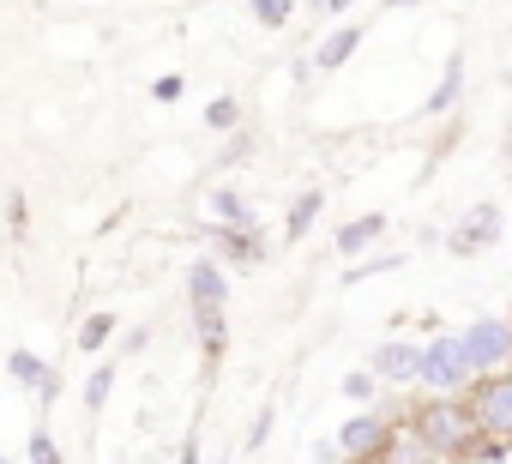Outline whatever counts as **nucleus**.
I'll return each instance as SVG.
<instances>
[{"label": "nucleus", "instance_id": "obj_1", "mask_svg": "<svg viewBox=\"0 0 512 464\" xmlns=\"http://www.w3.org/2000/svg\"><path fill=\"white\" fill-rule=\"evenodd\" d=\"M416 440H428L440 458H464L482 434H476V416H470V404L464 398H422L416 410H410V422H404Z\"/></svg>", "mask_w": 512, "mask_h": 464}, {"label": "nucleus", "instance_id": "obj_2", "mask_svg": "<svg viewBox=\"0 0 512 464\" xmlns=\"http://www.w3.org/2000/svg\"><path fill=\"white\" fill-rule=\"evenodd\" d=\"M452 338H458V350H464L470 380H488V374H506V368H512V320L482 314V320H470V326L452 332Z\"/></svg>", "mask_w": 512, "mask_h": 464}, {"label": "nucleus", "instance_id": "obj_3", "mask_svg": "<svg viewBox=\"0 0 512 464\" xmlns=\"http://www.w3.org/2000/svg\"><path fill=\"white\" fill-rule=\"evenodd\" d=\"M416 386H428V398H458V392H470V386H476V380H470V368H464V350H458V338H452V332H434V338L422 344Z\"/></svg>", "mask_w": 512, "mask_h": 464}, {"label": "nucleus", "instance_id": "obj_4", "mask_svg": "<svg viewBox=\"0 0 512 464\" xmlns=\"http://www.w3.org/2000/svg\"><path fill=\"white\" fill-rule=\"evenodd\" d=\"M392 410H356V416H344L338 422V458L344 464H380V452H386V440H392Z\"/></svg>", "mask_w": 512, "mask_h": 464}, {"label": "nucleus", "instance_id": "obj_5", "mask_svg": "<svg viewBox=\"0 0 512 464\" xmlns=\"http://www.w3.org/2000/svg\"><path fill=\"white\" fill-rule=\"evenodd\" d=\"M470 416H476V434H488V440H512V368L476 380V392H470Z\"/></svg>", "mask_w": 512, "mask_h": 464}, {"label": "nucleus", "instance_id": "obj_6", "mask_svg": "<svg viewBox=\"0 0 512 464\" xmlns=\"http://www.w3.org/2000/svg\"><path fill=\"white\" fill-rule=\"evenodd\" d=\"M187 308L193 314H223L229 308V272H223V260H211V254H199V260H187Z\"/></svg>", "mask_w": 512, "mask_h": 464}, {"label": "nucleus", "instance_id": "obj_7", "mask_svg": "<svg viewBox=\"0 0 512 464\" xmlns=\"http://www.w3.org/2000/svg\"><path fill=\"white\" fill-rule=\"evenodd\" d=\"M416 362H422V344H410V338H386V344H374L368 374H374L380 386H416Z\"/></svg>", "mask_w": 512, "mask_h": 464}, {"label": "nucleus", "instance_id": "obj_8", "mask_svg": "<svg viewBox=\"0 0 512 464\" xmlns=\"http://www.w3.org/2000/svg\"><path fill=\"white\" fill-rule=\"evenodd\" d=\"M7 380H13L19 392H37V398H43V410L61 398V374H55L37 350H25V344H19V350H7Z\"/></svg>", "mask_w": 512, "mask_h": 464}, {"label": "nucleus", "instance_id": "obj_9", "mask_svg": "<svg viewBox=\"0 0 512 464\" xmlns=\"http://www.w3.org/2000/svg\"><path fill=\"white\" fill-rule=\"evenodd\" d=\"M500 229H506V211H500V205H476V211H464V223L446 236V248L470 260L476 248H494V242H500Z\"/></svg>", "mask_w": 512, "mask_h": 464}, {"label": "nucleus", "instance_id": "obj_10", "mask_svg": "<svg viewBox=\"0 0 512 464\" xmlns=\"http://www.w3.org/2000/svg\"><path fill=\"white\" fill-rule=\"evenodd\" d=\"M205 217H211V229H260V211H253V199L241 193V187H211L205 193Z\"/></svg>", "mask_w": 512, "mask_h": 464}, {"label": "nucleus", "instance_id": "obj_11", "mask_svg": "<svg viewBox=\"0 0 512 464\" xmlns=\"http://www.w3.org/2000/svg\"><path fill=\"white\" fill-rule=\"evenodd\" d=\"M211 248H217V260H229V266H241V272L266 266V242H260V229H211Z\"/></svg>", "mask_w": 512, "mask_h": 464}, {"label": "nucleus", "instance_id": "obj_12", "mask_svg": "<svg viewBox=\"0 0 512 464\" xmlns=\"http://www.w3.org/2000/svg\"><path fill=\"white\" fill-rule=\"evenodd\" d=\"M386 236V211H368V217H350L338 236H332V254L338 260H356V254H368L374 242Z\"/></svg>", "mask_w": 512, "mask_h": 464}, {"label": "nucleus", "instance_id": "obj_13", "mask_svg": "<svg viewBox=\"0 0 512 464\" xmlns=\"http://www.w3.org/2000/svg\"><path fill=\"white\" fill-rule=\"evenodd\" d=\"M356 49H362V25H338V31L320 37V49L308 55V67H314V73H338Z\"/></svg>", "mask_w": 512, "mask_h": 464}, {"label": "nucleus", "instance_id": "obj_14", "mask_svg": "<svg viewBox=\"0 0 512 464\" xmlns=\"http://www.w3.org/2000/svg\"><path fill=\"white\" fill-rule=\"evenodd\" d=\"M115 332H121V314H115V308H91V314L73 326V350H79V356H103V344H109Z\"/></svg>", "mask_w": 512, "mask_h": 464}, {"label": "nucleus", "instance_id": "obj_15", "mask_svg": "<svg viewBox=\"0 0 512 464\" xmlns=\"http://www.w3.org/2000/svg\"><path fill=\"white\" fill-rule=\"evenodd\" d=\"M320 211H326V193H320V187H302V193L290 199V211H284V242H290V248L320 223Z\"/></svg>", "mask_w": 512, "mask_h": 464}, {"label": "nucleus", "instance_id": "obj_16", "mask_svg": "<svg viewBox=\"0 0 512 464\" xmlns=\"http://www.w3.org/2000/svg\"><path fill=\"white\" fill-rule=\"evenodd\" d=\"M380 464H446V458L398 422V428H392V440H386V452H380Z\"/></svg>", "mask_w": 512, "mask_h": 464}, {"label": "nucleus", "instance_id": "obj_17", "mask_svg": "<svg viewBox=\"0 0 512 464\" xmlns=\"http://www.w3.org/2000/svg\"><path fill=\"white\" fill-rule=\"evenodd\" d=\"M458 97H464V61L452 55V61H446V73H440V85L428 91V103H422V115H446V109H452Z\"/></svg>", "mask_w": 512, "mask_h": 464}, {"label": "nucleus", "instance_id": "obj_18", "mask_svg": "<svg viewBox=\"0 0 512 464\" xmlns=\"http://www.w3.org/2000/svg\"><path fill=\"white\" fill-rule=\"evenodd\" d=\"M410 266V254H374V260H362V266H344V290H356V284H368V278H380V272H404Z\"/></svg>", "mask_w": 512, "mask_h": 464}, {"label": "nucleus", "instance_id": "obj_19", "mask_svg": "<svg viewBox=\"0 0 512 464\" xmlns=\"http://www.w3.org/2000/svg\"><path fill=\"white\" fill-rule=\"evenodd\" d=\"M115 374H121L115 362H97V368L85 374V410H91V416H97V410L115 398Z\"/></svg>", "mask_w": 512, "mask_h": 464}, {"label": "nucleus", "instance_id": "obj_20", "mask_svg": "<svg viewBox=\"0 0 512 464\" xmlns=\"http://www.w3.org/2000/svg\"><path fill=\"white\" fill-rule=\"evenodd\" d=\"M25 464H67V452H61V440L37 422L31 434H25Z\"/></svg>", "mask_w": 512, "mask_h": 464}, {"label": "nucleus", "instance_id": "obj_21", "mask_svg": "<svg viewBox=\"0 0 512 464\" xmlns=\"http://www.w3.org/2000/svg\"><path fill=\"white\" fill-rule=\"evenodd\" d=\"M247 13H253V25H266V31H284V25L296 19V0H247Z\"/></svg>", "mask_w": 512, "mask_h": 464}, {"label": "nucleus", "instance_id": "obj_22", "mask_svg": "<svg viewBox=\"0 0 512 464\" xmlns=\"http://www.w3.org/2000/svg\"><path fill=\"white\" fill-rule=\"evenodd\" d=\"M205 127H211V133H241V103H235L229 91L211 97V103H205Z\"/></svg>", "mask_w": 512, "mask_h": 464}, {"label": "nucleus", "instance_id": "obj_23", "mask_svg": "<svg viewBox=\"0 0 512 464\" xmlns=\"http://www.w3.org/2000/svg\"><path fill=\"white\" fill-rule=\"evenodd\" d=\"M338 392H344L350 404H362V410H374V398H380V380H374L368 368H350V374L338 380Z\"/></svg>", "mask_w": 512, "mask_h": 464}, {"label": "nucleus", "instance_id": "obj_24", "mask_svg": "<svg viewBox=\"0 0 512 464\" xmlns=\"http://www.w3.org/2000/svg\"><path fill=\"white\" fill-rule=\"evenodd\" d=\"M272 428H278V410H272V404H260V416H253V428H247V440H241V452H260V446L272 440Z\"/></svg>", "mask_w": 512, "mask_h": 464}, {"label": "nucleus", "instance_id": "obj_25", "mask_svg": "<svg viewBox=\"0 0 512 464\" xmlns=\"http://www.w3.org/2000/svg\"><path fill=\"white\" fill-rule=\"evenodd\" d=\"M253 157V133H229V145L217 151V169H235V163H247Z\"/></svg>", "mask_w": 512, "mask_h": 464}, {"label": "nucleus", "instance_id": "obj_26", "mask_svg": "<svg viewBox=\"0 0 512 464\" xmlns=\"http://www.w3.org/2000/svg\"><path fill=\"white\" fill-rule=\"evenodd\" d=\"M7 229H13V236H25V229H31V205H25V193H7Z\"/></svg>", "mask_w": 512, "mask_h": 464}, {"label": "nucleus", "instance_id": "obj_27", "mask_svg": "<svg viewBox=\"0 0 512 464\" xmlns=\"http://www.w3.org/2000/svg\"><path fill=\"white\" fill-rule=\"evenodd\" d=\"M181 91H187V79H181V73H163V79H151V97H157V103H181Z\"/></svg>", "mask_w": 512, "mask_h": 464}, {"label": "nucleus", "instance_id": "obj_28", "mask_svg": "<svg viewBox=\"0 0 512 464\" xmlns=\"http://www.w3.org/2000/svg\"><path fill=\"white\" fill-rule=\"evenodd\" d=\"M145 344H151V326H133V332H127V338H121V356H139V350H145Z\"/></svg>", "mask_w": 512, "mask_h": 464}, {"label": "nucleus", "instance_id": "obj_29", "mask_svg": "<svg viewBox=\"0 0 512 464\" xmlns=\"http://www.w3.org/2000/svg\"><path fill=\"white\" fill-rule=\"evenodd\" d=\"M314 464H344V458H338V440H332V434H326V440H314Z\"/></svg>", "mask_w": 512, "mask_h": 464}, {"label": "nucleus", "instance_id": "obj_30", "mask_svg": "<svg viewBox=\"0 0 512 464\" xmlns=\"http://www.w3.org/2000/svg\"><path fill=\"white\" fill-rule=\"evenodd\" d=\"M175 464H205V458H199V434L181 440V458H175Z\"/></svg>", "mask_w": 512, "mask_h": 464}, {"label": "nucleus", "instance_id": "obj_31", "mask_svg": "<svg viewBox=\"0 0 512 464\" xmlns=\"http://www.w3.org/2000/svg\"><path fill=\"white\" fill-rule=\"evenodd\" d=\"M350 7H356V0H332V7H326V19H344Z\"/></svg>", "mask_w": 512, "mask_h": 464}, {"label": "nucleus", "instance_id": "obj_32", "mask_svg": "<svg viewBox=\"0 0 512 464\" xmlns=\"http://www.w3.org/2000/svg\"><path fill=\"white\" fill-rule=\"evenodd\" d=\"M308 7H314V13H320V19H326V7H332V0H308Z\"/></svg>", "mask_w": 512, "mask_h": 464}, {"label": "nucleus", "instance_id": "obj_33", "mask_svg": "<svg viewBox=\"0 0 512 464\" xmlns=\"http://www.w3.org/2000/svg\"><path fill=\"white\" fill-rule=\"evenodd\" d=\"M386 7H416V0H386Z\"/></svg>", "mask_w": 512, "mask_h": 464}, {"label": "nucleus", "instance_id": "obj_34", "mask_svg": "<svg viewBox=\"0 0 512 464\" xmlns=\"http://www.w3.org/2000/svg\"><path fill=\"white\" fill-rule=\"evenodd\" d=\"M506 157H512V145H506Z\"/></svg>", "mask_w": 512, "mask_h": 464}]
</instances>
